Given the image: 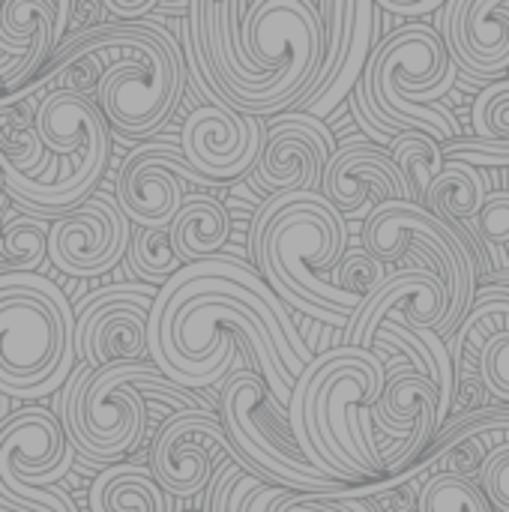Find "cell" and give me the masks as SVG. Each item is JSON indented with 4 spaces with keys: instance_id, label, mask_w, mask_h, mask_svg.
<instances>
[{
    "instance_id": "obj_25",
    "label": "cell",
    "mask_w": 509,
    "mask_h": 512,
    "mask_svg": "<svg viewBox=\"0 0 509 512\" xmlns=\"http://www.w3.org/2000/svg\"><path fill=\"white\" fill-rule=\"evenodd\" d=\"M0 162L45 186L57 180L60 159L42 144L36 132V117L27 114V102L0 108Z\"/></svg>"
},
{
    "instance_id": "obj_13",
    "label": "cell",
    "mask_w": 509,
    "mask_h": 512,
    "mask_svg": "<svg viewBox=\"0 0 509 512\" xmlns=\"http://www.w3.org/2000/svg\"><path fill=\"white\" fill-rule=\"evenodd\" d=\"M267 147V120L243 117L225 105L195 108L180 132V150L189 165L216 183H231L255 171Z\"/></svg>"
},
{
    "instance_id": "obj_22",
    "label": "cell",
    "mask_w": 509,
    "mask_h": 512,
    "mask_svg": "<svg viewBox=\"0 0 509 512\" xmlns=\"http://www.w3.org/2000/svg\"><path fill=\"white\" fill-rule=\"evenodd\" d=\"M471 123L474 138L444 144V156L474 168H509V81L480 90Z\"/></svg>"
},
{
    "instance_id": "obj_11",
    "label": "cell",
    "mask_w": 509,
    "mask_h": 512,
    "mask_svg": "<svg viewBox=\"0 0 509 512\" xmlns=\"http://www.w3.org/2000/svg\"><path fill=\"white\" fill-rule=\"evenodd\" d=\"M186 186H213L204 180L183 150L171 144H141L135 147L117 174L114 198L129 222L138 228H171L186 204Z\"/></svg>"
},
{
    "instance_id": "obj_16",
    "label": "cell",
    "mask_w": 509,
    "mask_h": 512,
    "mask_svg": "<svg viewBox=\"0 0 509 512\" xmlns=\"http://www.w3.org/2000/svg\"><path fill=\"white\" fill-rule=\"evenodd\" d=\"M450 312V291L447 282L435 270L408 267L393 273L384 288L366 300V306L348 321L345 345L372 351L378 327L384 321L405 324L411 330H435L441 336V327Z\"/></svg>"
},
{
    "instance_id": "obj_3",
    "label": "cell",
    "mask_w": 509,
    "mask_h": 512,
    "mask_svg": "<svg viewBox=\"0 0 509 512\" xmlns=\"http://www.w3.org/2000/svg\"><path fill=\"white\" fill-rule=\"evenodd\" d=\"M384 390L387 360L351 345L318 354L297 378L288 405V432L324 477L345 486L384 480L378 432L360 426V411L375 408Z\"/></svg>"
},
{
    "instance_id": "obj_15",
    "label": "cell",
    "mask_w": 509,
    "mask_h": 512,
    "mask_svg": "<svg viewBox=\"0 0 509 512\" xmlns=\"http://www.w3.org/2000/svg\"><path fill=\"white\" fill-rule=\"evenodd\" d=\"M438 33L468 81L492 87L509 75V0H450Z\"/></svg>"
},
{
    "instance_id": "obj_4",
    "label": "cell",
    "mask_w": 509,
    "mask_h": 512,
    "mask_svg": "<svg viewBox=\"0 0 509 512\" xmlns=\"http://www.w3.org/2000/svg\"><path fill=\"white\" fill-rule=\"evenodd\" d=\"M75 309L45 276H0V393L39 399L75 372Z\"/></svg>"
},
{
    "instance_id": "obj_33",
    "label": "cell",
    "mask_w": 509,
    "mask_h": 512,
    "mask_svg": "<svg viewBox=\"0 0 509 512\" xmlns=\"http://www.w3.org/2000/svg\"><path fill=\"white\" fill-rule=\"evenodd\" d=\"M105 78V60L102 54L96 51H84V54H72L66 57L57 72H54V81H57V90H69L75 96H87L96 102V93H99V84Z\"/></svg>"
},
{
    "instance_id": "obj_34",
    "label": "cell",
    "mask_w": 509,
    "mask_h": 512,
    "mask_svg": "<svg viewBox=\"0 0 509 512\" xmlns=\"http://www.w3.org/2000/svg\"><path fill=\"white\" fill-rule=\"evenodd\" d=\"M474 225V237L486 246H501L507 249L509 246V192H492L486 207L480 210V216L471 222Z\"/></svg>"
},
{
    "instance_id": "obj_32",
    "label": "cell",
    "mask_w": 509,
    "mask_h": 512,
    "mask_svg": "<svg viewBox=\"0 0 509 512\" xmlns=\"http://www.w3.org/2000/svg\"><path fill=\"white\" fill-rule=\"evenodd\" d=\"M297 492L282 489V486H270L252 474H246L231 501H228V512H291V507L297 504Z\"/></svg>"
},
{
    "instance_id": "obj_38",
    "label": "cell",
    "mask_w": 509,
    "mask_h": 512,
    "mask_svg": "<svg viewBox=\"0 0 509 512\" xmlns=\"http://www.w3.org/2000/svg\"><path fill=\"white\" fill-rule=\"evenodd\" d=\"M333 498H336V495H327V498L300 495V498H297V504L291 507V512H348V510H342Z\"/></svg>"
},
{
    "instance_id": "obj_9",
    "label": "cell",
    "mask_w": 509,
    "mask_h": 512,
    "mask_svg": "<svg viewBox=\"0 0 509 512\" xmlns=\"http://www.w3.org/2000/svg\"><path fill=\"white\" fill-rule=\"evenodd\" d=\"M159 288L144 282L96 288L75 306V351L93 369L150 360L147 321Z\"/></svg>"
},
{
    "instance_id": "obj_18",
    "label": "cell",
    "mask_w": 509,
    "mask_h": 512,
    "mask_svg": "<svg viewBox=\"0 0 509 512\" xmlns=\"http://www.w3.org/2000/svg\"><path fill=\"white\" fill-rule=\"evenodd\" d=\"M75 450L48 408H24L0 429V483L51 489L72 471Z\"/></svg>"
},
{
    "instance_id": "obj_19",
    "label": "cell",
    "mask_w": 509,
    "mask_h": 512,
    "mask_svg": "<svg viewBox=\"0 0 509 512\" xmlns=\"http://www.w3.org/2000/svg\"><path fill=\"white\" fill-rule=\"evenodd\" d=\"M321 195L342 213V216H357L366 210L369 198L375 204L384 201H411L414 192L408 177L399 171L387 147H378L366 138H345L339 150L333 153Z\"/></svg>"
},
{
    "instance_id": "obj_21",
    "label": "cell",
    "mask_w": 509,
    "mask_h": 512,
    "mask_svg": "<svg viewBox=\"0 0 509 512\" xmlns=\"http://www.w3.org/2000/svg\"><path fill=\"white\" fill-rule=\"evenodd\" d=\"M453 438H480L489 447V456L477 474V486L489 510L509 512V405L507 408H480L474 414L450 420L429 450Z\"/></svg>"
},
{
    "instance_id": "obj_10",
    "label": "cell",
    "mask_w": 509,
    "mask_h": 512,
    "mask_svg": "<svg viewBox=\"0 0 509 512\" xmlns=\"http://www.w3.org/2000/svg\"><path fill=\"white\" fill-rule=\"evenodd\" d=\"M216 453L237 462L246 474L264 480V474L231 444L216 411H183L165 420L150 447V474L165 495L192 498L213 483Z\"/></svg>"
},
{
    "instance_id": "obj_29",
    "label": "cell",
    "mask_w": 509,
    "mask_h": 512,
    "mask_svg": "<svg viewBox=\"0 0 509 512\" xmlns=\"http://www.w3.org/2000/svg\"><path fill=\"white\" fill-rule=\"evenodd\" d=\"M48 237L51 225L48 219L39 216H3V240H0V255H3V273H33L48 261Z\"/></svg>"
},
{
    "instance_id": "obj_2",
    "label": "cell",
    "mask_w": 509,
    "mask_h": 512,
    "mask_svg": "<svg viewBox=\"0 0 509 512\" xmlns=\"http://www.w3.org/2000/svg\"><path fill=\"white\" fill-rule=\"evenodd\" d=\"M348 222L321 192L267 195L249 228V252L273 294L330 327L348 330V321L366 306L333 285L327 273L348 255Z\"/></svg>"
},
{
    "instance_id": "obj_35",
    "label": "cell",
    "mask_w": 509,
    "mask_h": 512,
    "mask_svg": "<svg viewBox=\"0 0 509 512\" xmlns=\"http://www.w3.org/2000/svg\"><path fill=\"white\" fill-rule=\"evenodd\" d=\"M246 477V471L237 462H225L216 468V477L210 483V495H207V512H228V501L237 489V483Z\"/></svg>"
},
{
    "instance_id": "obj_17",
    "label": "cell",
    "mask_w": 509,
    "mask_h": 512,
    "mask_svg": "<svg viewBox=\"0 0 509 512\" xmlns=\"http://www.w3.org/2000/svg\"><path fill=\"white\" fill-rule=\"evenodd\" d=\"M456 384L480 378L486 393L509 405V288L483 285L459 330L447 342Z\"/></svg>"
},
{
    "instance_id": "obj_7",
    "label": "cell",
    "mask_w": 509,
    "mask_h": 512,
    "mask_svg": "<svg viewBox=\"0 0 509 512\" xmlns=\"http://www.w3.org/2000/svg\"><path fill=\"white\" fill-rule=\"evenodd\" d=\"M219 417L231 444L264 474L270 486L312 498H345L354 486L324 477L288 432V411L252 369H231L219 387Z\"/></svg>"
},
{
    "instance_id": "obj_27",
    "label": "cell",
    "mask_w": 509,
    "mask_h": 512,
    "mask_svg": "<svg viewBox=\"0 0 509 512\" xmlns=\"http://www.w3.org/2000/svg\"><path fill=\"white\" fill-rule=\"evenodd\" d=\"M87 504L90 512H168L162 486L150 471L135 465H114L99 471Z\"/></svg>"
},
{
    "instance_id": "obj_30",
    "label": "cell",
    "mask_w": 509,
    "mask_h": 512,
    "mask_svg": "<svg viewBox=\"0 0 509 512\" xmlns=\"http://www.w3.org/2000/svg\"><path fill=\"white\" fill-rule=\"evenodd\" d=\"M126 258L132 273L150 288H165L186 267L174 252L171 228H138L132 234Z\"/></svg>"
},
{
    "instance_id": "obj_5",
    "label": "cell",
    "mask_w": 509,
    "mask_h": 512,
    "mask_svg": "<svg viewBox=\"0 0 509 512\" xmlns=\"http://www.w3.org/2000/svg\"><path fill=\"white\" fill-rule=\"evenodd\" d=\"M36 132L48 153L60 159V171L54 183H39L27 174H18L6 162L3 168V192L15 201L27 216L60 219L93 198L105 165H108V120L99 105L87 96H75L69 90H48L39 99Z\"/></svg>"
},
{
    "instance_id": "obj_28",
    "label": "cell",
    "mask_w": 509,
    "mask_h": 512,
    "mask_svg": "<svg viewBox=\"0 0 509 512\" xmlns=\"http://www.w3.org/2000/svg\"><path fill=\"white\" fill-rule=\"evenodd\" d=\"M390 156L399 165V171L408 177L411 192H414V204L426 207V195H429L432 183L441 177V171L447 165L444 144H438L426 132H405V135L393 138Z\"/></svg>"
},
{
    "instance_id": "obj_37",
    "label": "cell",
    "mask_w": 509,
    "mask_h": 512,
    "mask_svg": "<svg viewBox=\"0 0 509 512\" xmlns=\"http://www.w3.org/2000/svg\"><path fill=\"white\" fill-rule=\"evenodd\" d=\"M378 6L384 12H396V15H408V18H420L426 12H435L441 9L438 0H420V3H405V0H378Z\"/></svg>"
},
{
    "instance_id": "obj_24",
    "label": "cell",
    "mask_w": 509,
    "mask_h": 512,
    "mask_svg": "<svg viewBox=\"0 0 509 512\" xmlns=\"http://www.w3.org/2000/svg\"><path fill=\"white\" fill-rule=\"evenodd\" d=\"M381 15L384 9L372 0H357V9H354V27H351V45H348V54H345V63L336 75V81L306 108V114L312 117H327L330 111H336V105L342 99H348L357 84L363 81L366 75V66L372 60V51L384 42L381 39Z\"/></svg>"
},
{
    "instance_id": "obj_23",
    "label": "cell",
    "mask_w": 509,
    "mask_h": 512,
    "mask_svg": "<svg viewBox=\"0 0 509 512\" xmlns=\"http://www.w3.org/2000/svg\"><path fill=\"white\" fill-rule=\"evenodd\" d=\"M231 237V216L216 195L192 192L171 222V243L177 258L189 267L222 255V246Z\"/></svg>"
},
{
    "instance_id": "obj_6",
    "label": "cell",
    "mask_w": 509,
    "mask_h": 512,
    "mask_svg": "<svg viewBox=\"0 0 509 512\" xmlns=\"http://www.w3.org/2000/svg\"><path fill=\"white\" fill-rule=\"evenodd\" d=\"M156 381L165 375L150 360L108 369L81 363L72 372L60 399V423L81 462L108 471L147 438L150 411L138 387Z\"/></svg>"
},
{
    "instance_id": "obj_1",
    "label": "cell",
    "mask_w": 509,
    "mask_h": 512,
    "mask_svg": "<svg viewBox=\"0 0 509 512\" xmlns=\"http://www.w3.org/2000/svg\"><path fill=\"white\" fill-rule=\"evenodd\" d=\"M84 51H96L105 60V78L99 84L96 105L114 135L144 138L171 120L183 96L189 66L180 39L159 15H147L141 21H105L93 30L66 36L42 72L18 93L3 96L0 108L27 102L30 93L54 81V72L66 57Z\"/></svg>"
},
{
    "instance_id": "obj_14",
    "label": "cell",
    "mask_w": 509,
    "mask_h": 512,
    "mask_svg": "<svg viewBox=\"0 0 509 512\" xmlns=\"http://www.w3.org/2000/svg\"><path fill=\"white\" fill-rule=\"evenodd\" d=\"M339 150L333 132L312 114H279L267 123V147L249 174L252 183L270 195L321 192L324 171Z\"/></svg>"
},
{
    "instance_id": "obj_20",
    "label": "cell",
    "mask_w": 509,
    "mask_h": 512,
    "mask_svg": "<svg viewBox=\"0 0 509 512\" xmlns=\"http://www.w3.org/2000/svg\"><path fill=\"white\" fill-rule=\"evenodd\" d=\"M57 48V0L0 3V81L6 96L30 84Z\"/></svg>"
},
{
    "instance_id": "obj_8",
    "label": "cell",
    "mask_w": 509,
    "mask_h": 512,
    "mask_svg": "<svg viewBox=\"0 0 509 512\" xmlns=\"http://www.w3.org/2000/svg\"><path fill=\"white\" fill-rule=\"evenodd\" d=\"M360 243L381 264H399L411 243L429 246L444 264V279L450 288V312L441 327V339L453 336L477 300V276L483 273L486 249L471 231H456L450 222L432 210L411 201H384L363 219Z\"/></svg>"
},
{
    "instance_id": "obj_26",
    "label": "cell",
    "mask_w": 509,
    "mask_h": 512,
    "mask_svg": "<svg viewBox=\"0 0 509 512\" xmlns=\"http://www.w3.org/2000/svg\"><path fill=\"white\" fill-rule=\"evenodd\" d=\"M489 183L483 168H474L462 159H447L441 177L432 183L426 195V210L450 222L456 231H465L462 222H474L489 201Z\"/></svg>"
},
{
    "instance_id": "obj_12",
    "label": "cell",
    "mask_w": 509,
    "mask_h": 512,
    "mask_svg": "<svg viewBox=\"0 0 509 512\" xmlns=\"http://www.w3.org/2000/svg\"><path fill=\"white\" fill-rule=\"evenodd\" d=\"M129 243V219L117 207V198L96 192L51 222L48 261L72 279H93L114 270L129 255Z\"/></svg>"
},
{
    "instance_id": "obj_31",
    "label": "cell",
    "mask_w": 509,
    "mask_h": 512,
    "mask_svg": "<svg viewBox=\"0 0 509 512\" xmlns=\"http://www.w3.org/2000/svg\"><path fill=\"white\" fill-rule=\"evenodd\" d=\"M387 279H390V276H387V264H381V261H378L375 255H369L363 246H360L357 252H348V255L342 258V264L336 267V285H339L342 291L354 294V297H363V300L375 297V294L384 288Z\"/></svg>"
},
{
    "instance_id": "obj_36",
    "label": "cell",
    "mask_w": 509,
    "mask_h": 512,
    "mask_svg": "<svg viewBox=\"0 0 509 512\" xmlns=\"http://www.w3.org/2000/svg\"><path fill=\"white\" fill-rule=\"evenodd\" d=\"M105 9L114 12L120 21H141L159 12V0H105Z\"/></svg>"
}]
</instances>
